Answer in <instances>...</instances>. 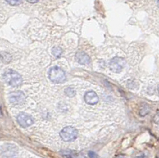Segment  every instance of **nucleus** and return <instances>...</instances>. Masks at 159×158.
Returning a JSON list of instances; mask_svg holds the SVG:
<instances>
[{
  "mask_svg": "<svg viewBox=\"0 0 159 158\" xmlns=\"http://www.w3.org/2000/svg\"><path fill=\"white\" fill-rule=\"evenodd\" d=\"M4 80L12 87H19L22 84V78L17 72L8 69L3 74Z\"/></svg>",
  "mask_w": 159,
  "mask_h": 158,
  "instance_id": "f257e3e1",
  "label": "nucleus"
},
{
  "mask_svg": "<svg viewBox=\"0 0 159 158\" xmlns=\"http://www.w3.org/2000/svg\"><path fill=\"white\" fill-rule=\"evenodd\" d=\"M49 77L52 82L56 84H61L65 82L66 79V75L65 72L61 68L58 67H52L49 69Z\"/></svg>",
  "mask_w": 159,
  "mask_h": 158,
  "instance_id": "f03ea898",
  "label": "nucleus"
},
{
  "mask_svg": "<svg viewBox=\"0 0 159 158\" xmlns=\"http://www.w3.org/2000/svg\"><path fill=\"white\" fill-rule=\"evenodd\" d=\"M60 136L62 140H64L65 142H72L77 138L78 131L76 128L72 127V126H67V127L64 128L61 131Z\"/></svg>",
  "mask_w": 159,
  "mask_h": 158,
  "instance_id": "7ed1b4c3",
  "label": "nucleus"
},
{
  "mask_svg": "<svg viewBox=\"0 0 159 158\" xmlns=\"http://www.w3.org/2000/svg\"><path fill=\"white\" fill-rule=\"evenodd\" d=\"M109 65H110V68L111 69L112 72L118 73V72H121L124 68L125 61L123 58L116 56L111 61Z\"/></svg>",
  "mask_w": 159,
  "mask_h": 158,
  "instance_id": "20e7f679",
  "label": "nucleus"
},
{
  "mask_svg": "<svg viewBox=\"0 0 159 158\" xmlns=\"http://www.w3.org/2000/svg\"><path fill=\"white\" fill-rule=\"evenodd\" d=\"M17 121H18V124L22 127L26 128L33 125V118L30 115L26 113H20L17 117Z\"/></svg>",
  "mask_w": 159,
  "mask_h": 158,
  "instance_id": "39448f33",
  "label": "nucleus"
},
{
  "mask_svg": "<svg viewBox=\"0 0 159 158\" xmlns=\"http://www.w3.org/2000/svg\"><path fill=\"white\" fill-rule=\"evenodd\" d=\"M10 102L12 104L15 105H21L22 104L25 100V96L22 92L18 91V92H11L9 95Z\"/></svg>",
  "mask_w": 159,
  "mask_h": 158,
  "instance_id": "423d86ee",
  "label": "nucleus"
},
{
  "mask_svg": "<svg viewBox=\"0 0 159 158\" xmlns=\"http://www.w3.org/2000/svg\"><path fill=\"white\" fill-rule=\"evenodd\" d=\"M84 101L89 105L96 104L99 101V97L95 92H88L84 95Z\"/></svg>",
  "mask_w": 159,
  "mask_h": 158,
  "instance_id": "0eeeda50",
  "label": "nucleus"
},
{
  "mask_svg": "<svg viewBox=\"0 0 159 158\" xmlns=\"http://www.w3.org/2000/svg\"><path fill=\"white\" fill-rule=\"evenodd\" d=\"M76 59L80 65H88L90 63V57L84 52H77L76 55Z\"/></svg>",
  "mask_w": 159,
  "mask_h": 158,
  "instance_id": "6e6552de",
  "label": "nucleus"
},
{
  "mask_svg": "<svg viewBox=\"0 0 159 158\" xmlns=\"http://www.w3.org/2000/svg\"><path fill=\"white\" fill-rule=\"evenodd\" d=\"M65 92L69 97H73V96L76 95V92H75L74 89L72 88H67L65 90Z\"/></svg>",
  "mask_w": 159,
  "mask_h": 158,
  "instance_id": "1a4fd4ad",
  "label": "nucleus"
},
{
  "mask_svg": "<svg viewBox=\"0 0 159 158\" xmlns=\"http://www.w3.org/2000/svg\"><path fill=\"white\" fill-rule=\"evenodd\" d=\"M52 52L56 57H58V56H60L61 55L62 49H61V48H59V47H54V48L52 49Z\"/></svg>",
  "mask_w": 159,
  "mask_h": 158,
  "instance_id": "9d476101",
  "label": "nucleus"
},
{
  "mask_svg": "<svg viewBox=\"0 0 159 158\" xmlns=\"http://www.w3.org/2000/svg\"><path fill=\"white\" fill-rule=\"evenodd\" d=\"M6 1L11 6H18L22 2V0H6Z\"/></svg>",
  "mask_w": 159,
  "mask_h": 158,
  "instance_id": "9b49d317",
  "label": "nucleus"
},
{
  "mask_svg": "<svg viewBox=\"0 0 159 158\" xmlns=\"http://www.w3.org/2000/svg\"><path fill=\"white\" fill-rule=\"evenodd\" d=\"M89 156L90 158H98L97 154H96V153H94V152H92V151H90V152H89Z\"/></svg>",
  "mask_w": 159,
  "mask_h": 158,
  "instance_id": "f8f14e48",
  "label": "nucleus"
},
{
  "mask_svg": "<svg viewBox=\"0 0 159 158\" xmlns=\"http://www.w3.org/2000/svg\"><path fill=\"white\" fill-rule=\"evenodd\" d=\"M72 158H84V156L81 154H76L74 156H72Z\"/></svg>",
  "mask_w": 159,
  "mask_h": 158,
  "instance_id": "ddd939ff",
  "label": "nucleus"
},
{
  "mask_svg": "<svg viewBox=\"0 0 159 158\" xmlns=\"http://www.w3.org/2000/svg\"><path fill=\"white\" fill-rule=\"evenodd\" d=\"M38 0H27V2H30V3H35V2H38Z\"/></svg>",
  "mask_w": 159,
  "mask_h": 158,
  "instance_id": "4468645a",
  "label": "nucleus"
}]
</instances>
